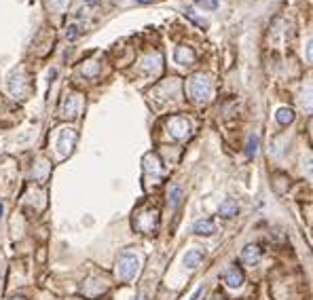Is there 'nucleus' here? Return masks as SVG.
<instances>
[{"instance_id":"nucleus-1","label":"nucleus","mask_w":313,"mask_h":300,"mask_svg":"<svg viewBox=\"0 0 313 300\" xmlns=\"http://www.w3.org/2000/svg\"><path fill=\"white\" fill-rule=\"evenodd\" d=\"M138 271H140V258L136 256V254L127 252V254H123V256L119 258L117 275H119L121 281H131V279L138 275Z\"/></svg>"},{"instance_id":"nucleus-2","label":"nucleus","mask_w":313,"mask_h":300,"mask_svg":"<svg viewBox=\"0 0 313 300\" xmlns=\"http://www.w3.org/2000/svg\"><path fill=\"white\" fill-rule=\"evenodd\" d=\"M188 91H190V98L197 100V101H206L209 95H212V82H209L208 76L203 74H197L190 79L188 82Z\"/></svg>"},{"instance_id":"nucleus-3","label":"nucleus","mask_w":313,"mask_h":300,"mask_svg":"<svg viewBox=\"0 0 313 300\" xmlns=\"http://www.w3.org/2000/svg\"><path fill=\"white\" fill-rule=\"evenodd\" d=\"M157 222H159V216H157V209H144V212H140L136 218H133V226L138 228V231H142L146 235H152L157 231Z\"/></svg>"},{"instance_id":"nucleus-4","label":"nucleus","mask_w":313,"mask_h":300,"mask_svg":"<svg viewBox=\"0 0 313 300\" xmlns=\"http://www.w3.org/2000/svg\"><path fill=\"white\" fill-rule=\"evenodd\" d=\"M167 127H169V133H171V136L178 138V140L187 138L188 131H190L188 120L184 119V117H171V119L167 120Z\"/></svg>"},{"instance_id":"nucleus-5","label":"nucleus","mask_w":313,"mask_h":300,"mask_svg":"<svg viewBox=\"0 0 313 300\" xmlns=\"http://www.w3.org/2000/svg\"><path fill=\"white\" fill-rule=\"evenodd\" d=\"M260 258H263V250H260L256 243H250V245H246L244 250H241V262L248 264V266L258 264Z\"/></svg>"},{"instance_id":"nucleus-6","label":"nucleus","mask_w":313,"mask_h":300,"mask_svg":"<svg viewBox=\"0 0 313 300\" xmlns=\"http://www.w3.org/2000/svg\"><path fill=\"white\" fill-rule=\"evenodd\" d=\"M222 279H225V283L229 285V288L237 290V288H241V283H244V273H241L239 266H231V269L225 271Z\"/></svg>"},{"instance_id":"nucleus-7","label":"nucleus","mask_w":313,"mask_h":300,"mask_svg":"<svg viewBox=\"0 0 313 300\" xmlns=\"http://www.w3.org/2000/svg\"><path fill=\"white\" fill-rule=\"evenodd\" d=\"M203 258H206V254H203V250H199V247H195V250H188L187 254H184V258H182V262L187 269H197L201 262H203Z\"/></svg>"},{"instance_id":"nucleus-8","label":"nucleus","mask_w":313,"mask_h":300,"mask_svg":"<svg viewBox=\"0 0 313 300\" xmlns=\"http://www.w3.org/2000/svg\"><path fill=\"white\" fill-rule=\"evenodd\" d=\"M301 106L307 112H313V80L303 87V91H301Z\"/></svg>"},{"instance_id":"nucleus-9","label":"nucleus","mask_w":313,"mask_h":300,"mask_svg":"<svg viewBox=\"0 0 313 300\" xmlns=\"http://www.w3.org/2000/svg\"><path fill=\"white\" fill-rule=\"evenodd\" d=\"M193 231H195V235H201V237H209V235H214L216 226L212 220H197Z\"/></svg>"},{"instance_id":"nucleus-10","label":"nucleus","mask_w":313,"mask_h":300,"mask_svg":"<svg viewBox=\"0 0 313 300\" xmlns=\"http://www.w3.org/2000/svg\"><path fill=\"white\" fill-rule=\"evenodd\" d=\"M275 120L282 127H286V125H290L292 120H294V110L292 108H288V106H282V108H277L275 110Z\"/></svg>"},{"instance_id":"nucleus-11","label":"nucleus","mask_w":313,"mask_h":300,"mask_svg":"<svg viewBox=\"0 0 313 300\" xmlns=\"http://www.w3.org/2000/svg\"><path fill=\"white\" fill-rule=\"evenodd\" d=\"M237 212H239V205L233 199H227L218 207V216H220V218H233V216H237Z\"/></svg>"},{"instance_id":"nucleus-12","label":"nucleus","mask_w":313,"mask_h":300,"mask_svg":"<svg viewBox=\"0 0 313 300\" xmlns=\"http://www.w3.org/2000/svg\"><path fill=\"white\" fill-rule=\"evenodd\" d=\"M193 57H195L193 51H188V49H184V47L176 51V61H178V63H184V66L193 61Z\"/></svg>"},{"instance_id":"nucleus-13","label":"nucleus","mask_w":313,"mask_h":300,"mask_svg":"<svg viewBox=\"0 0 313 300\" xmlns=\"http://www.w3.org/2000/svg\"><path fill=\"white\" fill-rule=\"evenodd\" d=\"M182 199V188L174 184V186L169 188V207H178V203Z\"/></svg>"},{"instance_id":"nucleus-14","label":"nucleus","mask_w":313,"mask_h":300,"mask_svg":"<svg viewBox=\"0 0 313 300\" xmlns=\"http://www.w3.org/2000/svg\"><path fill=\"white\" fill-rule=\"evenodd\" d=\"M256 150H258V138H256V136H250V138H248V148H246V155L252 159L254 155H256Z\"/></svg>"},{"instance_id":"nucleus-15","label":"nucleus","mask_w":313,"mask_h":300,"mask_svg":"<svg viewBox=\"0 0 313 300\" xmlns=\"http://www.w3.org/2000/svg\"><path fill=\"white\" fill-rule=\"evenodd\" d=\"M303 169H305V174H307V178L313 180V155H307L303 159Z\"/></svg>"},{"instance_id":"nucleus-16","label":"nucleus","mask_w":313,"mask_h":300,"mask_svg":"<svg viewBox=\"0 0 313 300\" xmlns=\"http://www.w3.org/2000/svg\"><path fill=\"white\" fill-rule=\"evenodd\" d=\"M195 4H199L201 9H209V11H214V9H218V0H193Z\"/></svg>"},{"instance_id":"nucleus-17","label":"nucleus","mask_w":313,"mask_h":300,"mask_svg":"<svg viewBox=\"0 0 313 300\" xmlns=\"http://www.w3.org/2000/svg\"><path fill=\"white\" fill-rule=\"evenodd\" d=\"M203 294V285H199V288H197L195 292H193V294H190V298L188 300H199V296Z\"/></svg>"},{"instance_id":"nucleus-18","label":"nucleus","mask_w":313,"mask_h":300,"mask_svg":"<svg viewBox=\"0 0 313 300\" xmlns=\"http://www.w3.org/2000/svg\"><path fill=\"white\" fill-rule=\"evenodd\" d=\"M307 57H309V61H313V40H309L307 44Z\"/></svg>"},{"instance_id":"nucleus-19","label":"nucleus","mask_w":313,"mask_h":300,"mask_svg":"<svg viewBox=\"0 0 313 300\" xmlns=\"http://www.w3.org/2000/svg\"><path fill=\"white\" fill-rule=\"evenodd\" d=\"M133 2H138V4H148V2H152V0H133Z\"/></svg>"},{"instance_id":"nucleus-20","label":"nucleus","mask_w":313,"mask_h":300,"mask_svg":"<svg viewBox=\"0 0 313 300\" xmlns=\"http://www.w3.org/2000/svg\"><path fill=\"white\" fill-rule=\"evenodd\" d=\"M95 2H98V0H87V4H95Z\"/></svg>"},{"instance_id":"nucleus-21","label":"nucleus","mask_w":313,"mask_h":300,"mask_svg":"<svg viewBox=\"0 0 313 300\" xmlns=\"http://www.w3.org/2000/svg\"><path fill=\"white\" fill-rule=\"evenodd\" d=\"M0 218H2V203H0Z\"/></svg>"},{"instance_id":"nucleus-22","label":"nucleus","mask_w":313,"mask_h":300,"mask_svg":"<svg viewBox=\"0 0 313 300\" xmlns=\"http://www.w3.org/2000/svg\"><path fill=\"white\" fill-rule=\"evenodd\" d=\"M216 300H222V298H216Z\"/></svg>"}]
</instances>
